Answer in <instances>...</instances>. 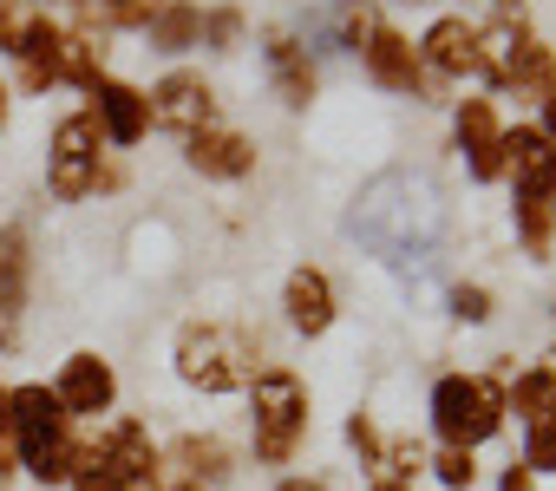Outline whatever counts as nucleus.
Returning a JSON list of instances; mask_svg holds the SVG:
<instances>
[{
	"label": "nucleus",
	"instance_id": "obj_1",
	"mask_svg": "<svg viewBox=\"0 0 556 491\" xmlns=\"http://www.w3.org/2000/svg\"><path fill=\"white\" fill-rule=\"evenodd\" d=\"M348 236L387 269H426L445 242V190L432 184V171L393 164L354 197Z\"/></svg>",
	"mask_w": 556,
	"mask_h": 491
},
{
	"label": "nucleus",
	"instance_id": "obj_2",
	"mask_svg": "<svg viewBox=\"0 0 556 491\" xmlns=\"http://www.w3.org/2000/svg\"><path fill=\"white\" fill-rule=\"evenodd\" d=\"M170 367L190 393L203 400H223V393H242L255 374H262V335L242 328V322H203L190 315L170 341Z\"/></svg>",
	"mask_w": 556,
	"mask_h": 491
},
{
	"label": "nucleus",
	"instance_id": "obj_3",
	"mask_svg": "<svg viewBox=\"0 0 556 491\" xmlns=\"http://www.w3.org/2000/svg\"><path fill=\"white\" fill-rule=\"evenodd\" d=\"M249 452L255 465H295L315 426V393L295 367H262L249 387Z\"/></svg>",
	"mask_w": 556,
	"mask_h": 491
},
{
	"label": "nucleus",
	"instance_id": "obj_4",
	"mask_svg": "<svg viewBox=\"0 0 556 491\" xmlns=\"http://www.w3.org/2000/svg\"><path fill=\"white\" fill-rule=\"evenodd\" d=\"M517 367H491V374H439L432 393H426V419H432V439L439 445H458V452H478L504 432V380Z\"/></svg>",
	"mask_w": 556,
	"mask_h": 491
},
{
	"label": "nucleus",
	"instance_id": "obj_5",
	"mask_svg": "<svg viewBox=\"0 0 556 491\" xmlns=\"http://www.w3.org/2000/svg\"><path fill=\"white\" fill-rule=\"evenodd\" d=\"M478 66L497 92H517V99H543V86L556 79V53L517 14H497L478 27Z\"/></svg>",
	"mask_w": 556,
	"mask_h": 491
},
{
	"label": "nucleus",
	"instance_id": "obj_6",
	"mask_svg": "<svg viewBox=\"0 0 556 491\" xmlns=\"http://www.w3.org/2000/svg\"><path fill=\"white\" fill-rule=\"evenodd\" d=\"M27 295H34V236L27 223L0 229V354H21L27 341Z\"/></svg>",
	"mask_w": 556,
	"mask_h": 491
},
{
	"label": "nucleus",
	"instance_id": "obj_7",
	"mask_svg": "<svg viewBox=\"0 0 556 491\" xmlns=\"http://www.w3.org/2000/svg\"><path fill=\"white\" fill-rule=\"evenodd\" d=\"M53 400L66 406L73 426H79V419H105V413L118 406V367H112L99 348H79V354H66L60 374H53Z\"/></svg>",
	"mask_w": 556,
	"mask_h": 491
},
{
	"label": "nucleus",
	"instance_id": "obj_8",
	"mask_svg": "<svg viewBox=\"0 0 556 491\" xmlns=\"http://www.w3.org/2000/svg\"><path fill=\"white\" fill-rule=\"evenodd\" d=\"M144 105H151V125H164V131H177V138L216 125V86H210L203 73H190V66H170V73L144 92Z\"/></svg>",
	"mask_w": 556,
	"mask_h": 491
},
{
	"label": "nucleus",
	"instance_id": "obj_9",
	"mask_svg": "<svg viewBox=\"0 0 556 491\" xmlns=\"http://www.w3.org/2000/svg\"><path fill=\"white\" fill-rule=\"evenodd\" d=\"M361 66H367V79L380 86V92H432V73H426V60H419V47L400 34V27H387V21H374L367 27V40H361Z\"/></svg>",
	"mask_w": 556,
	"mask_h": 491
},
{
	"label": "nucleus",
	"instance_id": "obj_10",
	"mask_svg": "<svg viewBox=\"0 0 556 491\" xmlns=\"http://www.w3.org/2000/svg\"><path fill=\"white\" fill-rule=\"evenodd\" d=\"M452 144L465 151V177L471 184H497L504 177V125H497V105L491 99H458Z\"/></svg>",
	"mask_w": 556,
	"mask_h": 491
},
{
	"label": "nucleus",
	"instance_id": "obj_11",
	"mask_svg": "<svg viewBox=\"0 0 556 491\" xmlns=\"http://www.w3.org/2000/svg\"><path fill=\"white\" fill-rule=\"evenodd\" d=\"M282 315L302 341H321L334 322H341V295H334V276L321 263H295L289 282H282Z\"/></svg>",
	"mask_w": 556,
	"mask_h": 491
},
{
	"label": "nucleus",
	"instance_id": "obj_12",
	"mask_svg": "<svg viewBox=\"0 0 556 491\" xmlns=\"http://www.w3.org/2000/svg\"><path fill=\"white\" fill-rule=\"evenodd\" d=\"M262 73H268V92L282 99L289 112L315 105V60H308V47H302L295 27H268L262 34Z\"/></svg>",
	"mask_w": 556,
	"mask_h": 491
},
{
	"label": "nucleus",
	"instance_id": "obj_13",
	"mask_svg": "<svg viewBox=\"0 0 556 491\" xmlns=\"http://www.w3.org/2000/svg\"><path fill=\"white\" fill-rule=\"evenodd\" d=\"M413 47H419L426 73H439V79H484V66H478V21H465V14H439L426 27V40H413Z\"/></svg>",
	"mask_w": 556,
	"mask_h": 491
},
{
	"label": "nucleus",
	"instance_id": "obj_14",
	"mask_svg": "<svg viewBox=\"0 0 556 491\" xmlns=\"http://www.w3.org/2000/svg\"><path fill=\"white\" fill-rule=\"evenodd\" d=\"M504 177L517 184V197H556V138L543 125H517L504 131Z\"/></svg>",
	"mask_w": 556,
	"mask_h": 491
},
{
	"label": "nucleus",
	"instance_id": "obj_15",
	"mask_svg": "<svg viewBox=\"0 0 556 491\" xmlns=\"http://www.w3.org/2000/svg\"><path fill=\"white\" fill-rule=\"evenodd\" d=\"M184 164L210 184H236L255 171V138L249 131H229V125H210V131H190L184 138Z\"/></svg>",
	"mask_w": 556,
	"mask_h": 491
},
{
	"label": "nucleus",
	"instance_id": "obj_16",
	"mask_svg": "<svg viewBox=\"0 0 556 491\" xmlns=\"http://www.w3.org/2000/svg\"><path fill=\"white\" fill-rule=\"evenodd\" d=\"M99 452H105V465H112L118 484H131V478H164V445L151 439L144 419H99Z\"/></svg>",
	"mask_w": 556,
	"mask_h": 491
},
{
	"label": "nucleus",
	"instance_id": "obj_17",
	"mask_svg": "<svg viewBox=\"0 0 556 491\" xmlns=\"http://www.w3.org/2000/svg\"><path fill=\"white\" fill-rule=\"evenodd\" d=\"M92 118H99V131H105L112 151L144 144V131H151V105H144V92L125 86V79H99V86H92Z\"/></svg>",
	"mask_w": 556,
	"mask_h": 491
},
{
	"label": "nucleus",
	"instance_id": "obj_18",
	"mask_svg": "<svg viewBox=\"0 0 556 491\" xmlns=\"http://www.w3.org/2000/svg\"><path fill=\"white\" fill-rule=\"evenodd\" d=\"M14 66H21V92H53L66 86V27L53 14H40L27 27V40L14 47Z\"/></svg>",
	"mask_w": 556,
	"mask_h": 491
},
{
	"label": "nucleus",
	"instance_id": "obj_19",
	"mask_svg": "<svg viewBox=\"0 0 556 491\" xmlns=\"http://www.w3.org/2000/svg\"><path fill=\"white\" fill-rule=\"evenodd\" d=\"M164 465H177L184 484H210V491H223V484L236 478V452H229L216 432H177V439L164 445Z\"/></svg>",
	"mask_w": 556,
	"mask_h": 491
},
{
	"label": "nucleus",
	"instance_id": "obj_20",
	"mask_svg": "<svg viewBox=\"0 0 556 491\" xmlns=\"http://www.w3.org/2000/svg\"><path fill=\"white\" fill-rule=\"evenodd\" d=\"M504 413L517 426H536V419H556V348H543L523 374L504 380Z\"/></svg>",
	"mask_w": 556,
	"mask_h": 491
},
{
	"label": "nucleus",
	"instance_id": "obj_21",
	"mask_svg": "<svg viewBox=\"0 0 556 491\" xmlns=\"http://www.w3.org/2000/svg\"><path fill=\"white\" fill-rule=\"evenodd\" d=\"M21 452V471L34 484H66L73 478V458H79V426H53V432H34L14 445Z\"/></svg>",
	"mask_w": 556,
	"mask_h": 491
},
{
	"label": "nucleus",
	"instance_id": "obj_22",
	"mask_svg": "<svg viewBox=\"0 0 556 491\" xmlns=\"http://www.w3.org/2000/svg\"><path fill=\"white\" fill-rule=\"evenodd\" d=\"M105 53H112V27L105 21H73L66 27V86H79V92H92L99 79H105Z\"/></svg>",
	"mask_w": 556,
	"mask_h": 491
},
{
	"label": "nucleus",
	"instance_id": "obj_23",
	"mask_svg": "<svg viewBox=\"0 0 556 491\" xmlns=\"http://www.w3.org/2000/svg\"><path fill=\"white\" fill-rule=\"evenodd\" d=\"M144 34H151L157 53H190V47H203V8L197 0H164V14Z\"/></svg>",
	"mask_w": 556,
	"mask_h": 491
},
{
	"label": "nucleus",
	"instance_id": "obj_24",
	"mask_svg": "<svg viewBox=\"0 0 556 491\" xmlns=\"http://www.w3.org/2000/svg\"><path fill=\"white\" fill-rule=\"evenodd\" d=\"M426 465H432V445L426 439H413V432H393L387 445H380V478L387 484H413V478H426Z\"/></svg>",
	"mask_w": 556,
	"mask_h": 491
},
{
	"label": "nucleus",
	"instance_id": "obj_25",
	"mask_svg": "<svg viewBox=\"0 0 556 491\" xmlns=\"http://www.w3.org/2000/svg\"><path fill=\"white\" fill-rule=\"evenodd\" d=\"M510 216H517L523 250H530L536 263H549V242H556V210H549L543 197H517V203H510Z\"/></svg>",
	"mask_w": 556,
	"mask_h": 491
},
{
	"label": "nucleus",
	"instance_id": "obj_26",
	"mask_svg": "<svg viewBox=\"0 0 556 491\" xmlns=\"http://www.w3.org/2000/svg\"><path fill=\"white\" fill-rule=\"evenodd\" d=\"M66 491H118V478H112V465L99 452V432H79V458H73Z\"/></svg>",
	"mask_w": 556,
	"mask_h": 491
},
{
	"label": "nucleus",
	"instance_id": "obj_27",
	"mask_svg": "<svg viewBox=\"0 0 556 491\" xmlns=\"http://www.w3.org/2000/svg\"><path fill=\"white\" fill-rule=\"evenodd\" d=\"M445 491H471L478 484V452H458V445H439L432 452V465H426Z\"/></svg>",
	"mask_w": 556,
	"mask_h": 491
},
{
	"label": "nucleus",
	"instance_id": "obj_28",
	"mask_svg": "<svg viewBox=\"0 0 556 491\" xmlns=\"http://www.w3.org/2000/svg\"><path fill=\"white\" fill-rule=\"evenodd\" d=\"M47 14V0H0V53L14 60V47L27 40V27Z\"/></svg>",
	"mask_w": 556,
	"mask_h": 491
},
{
	"label": "nucleus",
	"instance_id": "obj_29",
	"mask_svg": "<svg viewBox=\"0 0 556 491\" xmlns=\"http://www.w3.org/2000/svg\"><path fill=\"white\" fill-rule=\"evenodd\" d=\"M99 14H105V27H118V34H144V27L164 14V0H99Z\"/></svg>",
	"mask_w": 556,
	"mask_h": 491
},
{
	"label": "nucleus",
	"instance_id": "obj_30",
	"mask_svg": "<svg viewBox=\"0 0 556 491\" xmlns=\"http://www.w3.org/2000/svg\"><path fill=\"white\" fill-rule=\"evenodd\" d=\"M203 47L210 53H236L242 47V8H203Z\"/></svg>",
	"mask_w": 556,
	"mask_h": 491
},
{
	"label": "nucleus",
	"instance_id": "obj_31",
	"mask_svg": "<svg viewBox=\"0 0 556 491\" xmlns=\"http://www.w3.org/2000/svg\"><path fill=\"white\" fill-rule=\"evenodd\" d=\"M445 309H452V322L484 328V322H491V289H484V282H458V289L445 295Z\"/></svg>",
	"mask_w": 556,
	"mask_h": 491
},
{
	"label": "nucleus",
	"instance_id": "obj_32",
	"mask_svg": "<svg viewBox=\"0 0 556 491\" xmlns=\"http://www.w3.org/2000/svg\"><path fill=\"white\" fill-rule=\"evenodd\" d=\"M523 465L543 478V471H556V419H536V426H523Z\"/></svg>",
	"mask_w": 556,
	"mask_h": 491
},
{
	"label": "nucleus",
	"instance_id": "obj_33",
	"mask_svg": "<svg viewBox=\"0 0 556 491\" xmlns=\"http://www.w3.org/2000/svg\"><path fill=\"white\" fill-rule=\"evenodd\" d=\"M348 445L361 452V465H380V445H387V432L374 426V413H354V419H348Z\"/></svg>",
	"mask_w": 556,
	"mask_h": 491
},
{
	"label": "nucleus",
	"instance_id": "obj_34",
	"mask_svg": "<svg viewBox=\"0 0 556 491\" xmlns=\"http://www.w3.org/2000/svg\"><path fill=\"white\" fill-rule=\"evenodd\" d=\"M497 491H536V471L517 458V465H504V478H497Z\"/></svg>",
	"mask_w": 556,
	"mask_h": 491
},
{
	"label": "nucleus",
	"instance_id": "obj_35",
	"mask_svg": "<svg viewBox=\"0 0 556 491\" xmlns=\"http://www.w3.org/2000/svg\"><path fill=\"white\" fill-rule=\"evenodd\" d=\"M275 491H328V478H315V471H282V478H275Z\"/></svg>",
	"mask_w": 556,
	"mask_h": 491
},
{
	"label": "nucleus",
	"instance_id": "obj_36",
	"mask_svg": "<svg viewBox=\"0 0 556 491\" xmlns=\"http://www.w3.org/2000/svg\"><path fill=\"white\" fill-rule=\"evenodd\" d=\"M536 105H543V112H536V125H543V131H549V138H556V79H549V86H543V99H536Z\"/></svg>",
	"mask_w": 556,
	"mask_h": 491
},
{
	"label": "nucleus",
	"instance_id": "obj_37",
	"mask_svg": "<svg viewBox=\"0 0 556 491\" xmlns=\"http://www.w3.org/2000/svg\"><path fill=\"white\" fill-rule=\"evenodd\" d=\"M118 491H164V478H131V484H118Z\"/></svg>",
	"mask_w": 556,
	"mask_h": 491
},
{
	"label": "nucleus",
	"instance_id": "obj_38",
	"mask_svg": "<svg viewBox=\"0 0 556 491\" xmlns=\"http://www.w3.org/2000/svg\"><path fill=\"white\" fill-rule=\"evenodd\" d=\"M367 491H413V484H387V478H374V484H367Z\"/></svg>",
	"mask_w": 556,
	"mask_h": 491
},
{
	"label": "nucleus",
	"instance_id": "obj_39",
	"mask_svg": "<svg viewBox=\"0 0 556 491\" xmlns=\"http://www.w3.org/2000/svg\"><path fill=\"white\" fill-rule=\"evenodd\" d=\"M164 491H210V484H184V478H177V484H164Z\"/></svg>",
	"mask_w": 556,
	"mask_h": 491
},
{
	"label": "nucleus",
	"instance_id": "obj_40",
	"mask_svg": "<svg viewBox=\"0 0 556 491\" xmlns=\"http://www.w3.org/2000/svg\"><path fill=\"white\" fill-rule=\"evenodd\" d=\"M517 8H523V0H497V14H517Z\"/></svg>",
	"mask_w": 556,
	"mask_h": 491
},
{
	"label": "nucleus",
	"instance_id": "obj_41",
	"mask_svg": "<svg viewBox=\"0 0 556 491\" xmlns=\"http://www.w3.org/2000/svg\"><path fill=\"white\" fill-rule=\"evenodd\" d=\"M0 125H8V86H0Z\"/></svg>",
	"mask_w": 556,
	"mask_h": 491
},
{
	"label": "nucleus",
	"instance_id": "obj_42",
	"mask_svg": "<svg viewBox=\"0 0 556 491\" xmlns=\"http://www.w3.org/2000/svg\"><path fill=\"white\" fill-rule=\"evenodd\" d=\"M60 8H73V14H79V8H92V0H60Z\"/></svg>",
	"mask_w": 556,
	"mask_h": 491
},
{
	"label": "nucleus",
	"instance_id": "obj_43",
	"mask_svg": "<svg viewBox=\"0 0 556 491\" xmlns=\"http://www.w3.org/2000/svg\"><path fill=\"white\" fill-rule=\"evenodd\" d=\"M400 8H432V0H400Z\"/></svg>",
	"mask_w": 556,
	"mask_h": 491
},
{
	"label": "nucleus",
	"instance_id": "obj_44",
	"mask_svg": "<svg viewBox=\"0 0 556 491\" xmlns=\"http://www.w3.org/2000/svg\"><path fill=\"white\" fill-rule=\"evenodd\" d=\"M328 8H341V0H328Z\"/></svg>",
	"mask_w": 556,
	"mask_h": 491
},
{
	"label": "nucleus",
	"instance_id": "obj_45",
	"mask_svg": "<svg viewBox=\"0 0 556 491\" xmlns=\"http://www.w3.org/2000/svg\"><path fill=\"white\" fill-rule=\"evenodd\" d=\"M549 210H556V197H549Z\"/></svg>",
	"mask_w": 556,
	"mask_h": 491
}]
</instances>
